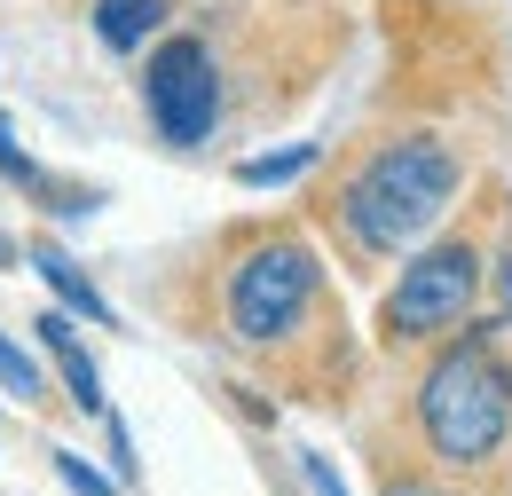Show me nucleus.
Returning a JSON list of instances; mask_svg holds the SVG:
<instances>
[{
    "label": "nucleus",
    "instance_id": "f257e3e1",
    "mask_svg": "<svg viewBox=\"0 0 512 496\" xmlns=\"http://www.w3.org/2000/svg\"><path fill=\"white\" fill-rule=\"evenodd\" d=\"M465 197V158L442 134L402 126L347 158V174L323 197V221L355 260H410L426 237H442L449 205Z\"/></svg>",
    "mask_w": 512,
    "mask_h": 496
},
{
    "label": "nucleus",
    "instance_id": "f03ea898",
    "mask_svg": "<svg viewBox=\"0 0 512 496\" xmlns=\"http://www.w3.org/2000/svg\"><path fill=\"white\" fill-rule=\"evenodd\" d=\"M410 426L426 441V465L442 473H489L512 441V363L497 347V323H457L434 339V363L418 371Z\"/></svg>",
    "mask_w": 512,
    "mask_h": 496
},
{
    "label": "nucleus",
    "instance_id": "7ed1b4c3",
    "mask_svg": "<svg viewBox=\"0 0 512 496\" xmlns=\"http://www.w3.org/2000/svg\"><path fill=\"white\" fill-rule=\"evenodd\" d=\"M323 331V260L308 237L268 229L221 276V339L253 363H292Z\"/></svg>",
    "mask_w": 512,
    "mask_h": 496
},
{
    "label": "nucleus",
    "instance_id": "20e7f679",
    "mask_svg": "<svg viewBox=\"0 0 512 496\" xmlns=\"http://www.w3.org/2000/svg\"><path fill=\"white\" fill-rule=\"evenodd\" d=\"M481 276H489V252L473 245L465 229L426 237V245L402 260L394 292L379 300V339L386 347H434V339H449L457 323H473Z\"/></svg>",
    "mask_w": 512,
    "mask_h": 496
},
{
    "label": "nucleus",
    "instance_id": "39448f33",
    "mask_svg": "<svg viewBox=\"0 0 512 496\" xmlns=\"http://www.w3.org/2000/svg\"><path fill=\"white\" fill-rule=\"evenodd\" d=\"M142 119L166 150H205L221 134V48L197 32V24H174L142 48Z\"/></svg>",
    "mask_w": 512,
    "mask_h": 496
},
{
    "label": "nucleus",
    "instance_id": "423d86ee",
    "mask_svg": "<svg viewBox=\"0 0 512 496\" xmlns=\"http://www.w3.org/2000/svg\"><path fill=\"white\" fill-rule=\"evenodd\" d=\"M32 331H40V355H48V363H56V378H64V394L87 410V418H103V371H95V355L79 347V323H71V308L32 315Z\"/></svg>",
    "mask_w": 512,
    "mask_h": 496
},
{
    "label": "nucleus",
    "instance_id": "0eeeda50",
    "mask_svg": "<svg viewBox=\"0 0 512 496\" xmlns=\"http://www.w3.org/2000/svg\"><path fill=\"white\" fill-rule=\"evenodd\" d=\"M0 182H8V189H24L32 205H48L56 221H79V213H95V189L56 182V174H48V166H40V158H32L24 142H16V126H8V119H0Z\"/></svg>",
    "mask_w": 512,
    "mask_h": 496
},
{
    "label": "nucleus",
    "instance_id": "6e6552de",
    "mask_svg": "<svg viewBox=\"0 0 512 496\" xmlns=\"http://www.w3.org/2000/svg\"><path fill=\"white\" fill-rule=\"evenodd\" d=\"M87 24H95V48L142 56V40H158V32L174 24V0H95Z\"/></svg>",
    "mask_w": 512,
    "mask_h": 496
},
{
    "label": "nucleus",
    "instance_id": "1a4fd4ad",
    "mask_svg": "<svg viewBox=\"0 0 512 496\" xmlns=\"http://www.w3.org/2000/svg\"><path fill=\"white\" fill-rule=\"evenodd\" d=\"M24 260L40 268V284L56 292V308H71L79 323H95V331H111V300H103V292L87 284V268H79L64 245H24Z\"/></svg>",
    "mask_w": 512,
    "mask_h": 496
},
{
    "label": "nucleus",
    "instance_id": "9d476101",
    "mask_svg": "<svg viewBox=\"0 0 512 496\" xmlns=\"http://www.w3.org/2000/svg\"><path fill=\"white\" fill-rule=\"evenodd\" d=\"M323 166V142H284V150H260V158H237V189H284L300 174Z\"/></svg>",
    "mask_w": 512,
    "mask_h": 496
},
{
    "label": "nucleus",
    "instance_id": "9b49d317",
    "mask_svg": "<svg viewBox=\"0 0 512 496\" xmlns=\"http://www.w3.org/2000/svg\"><path fill=\"white\" fill-rule=\"evenodd\" d=\"M0 386H8L16 402H32V410L48 402V371H40V363H32V355H24L8 331H0Z\"/></svg>",
    "mask_w": 512,
    "mask_h": 496
},
{
    "label": "nucleus",
    "instance_id": "f8f14e48",
    "mask_svg": "<svg viewBox=\"0 0 512 496\" xmlns=\"http://www.w3.org/2000/svg\"><path fill=\"white\" fill-rule=\"evenodd\" d=\"M56 481H64L71 496H119V489H127L119 473H95V465H87L79 449H56Z\"/></svg>",
    "mask_w": 512,
    "mask_h": 496
},
{
    "label": "nucleus",
    "instance_id": "ddd939ff",
    "mask_svg": "<svg viewBox=\"0 0 512 496\" xmlns=\"http://www.w3.org/2000/svg\"><path fill=\"white\" fill-rule=\"evenodd\" d=\"M379 496H457V489L442 481V465H434V473H426V465H386Z\"/></svg>",
    "mask_w": 512,
    "mask_h": 496
},
{
    "label": "nucleus",
    "instance_id": "4468645a",
    "mask_svg": "<svg viewBox=\"0 0 512 496\" xmlns=\"http://www.w3.org/2000/svg\"><path fill=\"white\" fill-rule=\"evenodd\" d=\"M103 441H111V473H119V481H134V441H127V426H119L111 410H103Z\"/></svg>",
    "mask_w": 512,
    "mask_h": 496
},
{
    "label": "nucleus",
    "instance_id": "2eb2a0df",
    "mask_svg": "<svg viewBox=\"0 0 512 496\" xmlns=\"http://www.w3.org/2000/svg\"><path fill=\"white\" fill-rule=\"evenodd\" d=\"M300 465H308V481H316V496H347V489H339V473H331V457H316V449H308Z\"/></svg>",
    "mask_w": 512,
    "mask_h": 496
},
{
    "label": "nucleus",
    "instance_id": "dca6fc26",
    "mask_svg": "<svg viewBox=\"0 0 512 496\" xmlns=\"http://www.w3.org/2000/svg\"><path fill=\"white\" fill-rule=\"evenodd\" d=\"M489 268H497V292H505V315H512V229H505V245H497Z\"/></svg>",
    "mask_w": 512,
    "mask_h": 496
},
{
    "label": "nucleus",
    "instance_id": "f3484780",
    "mask_svg": "<svg viewBox=\"0 0 512 496\" xmlns=\"http://www.w3.org/2000/svg\"><path fill=\"white\" fill-rule=\"evenodd\" d=\"M0 268H16V245H8V237H0Z\"/></svg>",
    "mask_w": 512,
    "mask_h": 496
}]
</instances>
